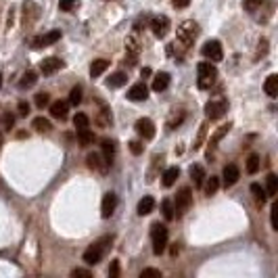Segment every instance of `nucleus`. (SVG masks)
Here are the masks:
<instances>
[{
  "label": "nucleus",
  "instance_id": "obj_1",
  "mask_svg": "<svg viewBox=\"0 0 278 278\" xmlns=\"http://www.w3.org/2000/svg\"><path fill=\"white\" fill-rule=\"evenodd\" d=\"M111 240H113V236H102V238H98L96 242H92V245L84 251V262H86L88 266L98 264L102 258H105V253H107V249H109V245H111Z\"/></svg>",
  "mask_w": 278,
  "mask_h": 278
},
{
  "label": "nucleus",
  "instance_id": "obj_2",
  "mask_svg": "<svg viewBox=\"0 0 278 278\" xmlns=\"http://www.w3.org/2000/svg\"><path fill=\"white\" fill-rule=\"evenodd\" d=\"M196 76H199V80H196V84H199L201 90H207V88H212L214 82H216V78H218V69L212 61H203L196 65Z\"/></svg>",
  "mask_w": 278,
  "mask_h": 278
},
{
  "label": "nucleus",
  "instance_id": "obj_3",
  "mask_svg": "<svg viewBox=\"0 0 278 278\" xmlns=\"http://www.w3.org/2000/svg\"><path fill=\"white\" fill-rule=\"evenodd\" d=\"M168 228L161 224V222H155L150 226V240H153V253L155 256H161L166 249H168Z\"/></svg>",
  "mask_w": 278,
  "mask_h": 278
},
{
  "label": "nucleus",
  "instance_id": "obj_4",
  "mask_svg": "<svg viewBox=\"0 0 278 278\" xmlns=\"http://www.w3.org/2000/svg\"><path fill=\"white\" fill-rule=\"evenodd\" d=\"M196 34H199V26H196L194 21H184L182 26L178 28V40H176V44H182V46H188L194 42V38H196Z\"/></svg>",
  "mask_w": 278,
  "mask_h": 278
},
{
  "label": "nucleus",
  "instance_id": "obj_5",
  "mask_svg": "<svg viewBox=\"0 0 278 278\" xmlns=\"http://www.w3.org/2000/svg\"><path fill=\"white\" fill-rule=\"evenodd\" d=\"M192 205V190L188 186H184L178 196H176V203H174V212H178V216H184Z\"/></svg>",
  "mask_w": 278,
  "mask_h": 278
},
{
  "label": "nucleus",
  "instance_id": "obj_6",
  "mask_svg": "<svg viewBox=\"0 0 278 278\" xmlns=\"http://www.w3.org/2000/svg\"><path fill=\"white\" fill-rule=\"evenodd\" d=\"M203 56L207 61H212V63H218V61H222L224 59V50H222V44H220L218 40H210V42H205L203 46Z\"/></svg>",
  "mask_w": 278,
  "mask_h": 278
},
{
  "label": "nucleus",
  "instance_id": "obj_7",
  "mask_svg": "<svg viewBox=\"0 0 278 278\" xmlns=\"http://www.w3.org/2000/svg\"><path fill=\"white\" fill-rule=\"evenodd\" d=\"M228 111V102L224 98H220V100H210L205 105V113H207V118L210 120H220V118H224V113Z\"/></svg>",
  "mask_w": 278,
  "mask_h": 278
},
{
  "label": "nucleus",
  "instance_id": "obj_8",
  "mask_svg": "<svg viewBox=\"0 0 278 278\" xmlns=\"http://www.w3.org/2000/svg\"><path fill=\"white\" fill-rule=\"evenodd\" d=\"M150 30H153V34L157 38H166L168 32H170V19L168 17H153L150 19Z\"/></svg>",
  "mask_w": 278,
  "mask_h": 278
},
{
  "label": "nucleus",
  "instance_id": "obj_9",
  "mask_svg": "<svg viewBox=\"0 0 278 278\" xmlns=\"http://www.w3.org/2000/svg\"><path fill=\"white\" fill-rule=\"evenodd\" d=\"M59 38H61V32H59V30H52V32H48V34L36 36V38H34V42H32V46H34V48H44V46L54 44Z\"/></svg>",
  "mask_w": 278,
  "mask_h": 278
},
{
  "label": "nucleus",
  "instance_id": "obj_10",
  "mask_svg": "<svg viewBox=\"0 0 278 278\" xmlns=\"http://www.w3.org/2000/svg\"><path fill=\"white\" fill-rule=\"evenodd\" d=\"M136 132L140 134L144 140H150V138L155 136V124L150 122L148 118H140V120L136 122Z\"/></svg>",
  "mask_w": 278,
  "mask_h": 278
},
{
  "label": "nucleus",
  "instance_id": "obj_11",
  "mask_svg": "<svg viewBox=\"0 0 278 278\" xmlns=\"http://www.w3.org/2000/svg\"><path fill=\"white\" fill-rule=\"evenodd\" d=\"M115 207H118V196H115V192H107L105 196H102V205H100V216L102 218H111Z\"/></svg>",
  "mask_w": 278,
  "mask_h": 278
},
{
  "label": "nucleus",
  "instance_id": "obj_12",
  "mask_svg": "<svg viewBox=\"0 0 278 278\" xmlns=\"http://www.w3.org/2000/svg\"><path fill=\"white\" fill-rule=\"evenodd\" d=\"M86 161H88V168L94 170V172H107L109 170V164H107L105 157H102L100 153H90L86 157Z\"/></svg>",
  "mask_w": 278,
  "mask_h": 278
},
{
  "label": "nucleus",
  "instance_id": "obj_13",
  "mask_svg": "<svg viewBox=\"0 0 278 278\" xmlns=\"http://www.w3.org/2000/svg\"><path fill=\"white\" fill-rule=\"evenodd\" d=\"M61 67H63V61H61V59H56V56H48V59H44V61L40 63V72H42L44 76H50V74H54V72H59Z\"/></svg>",
  "mask_w": 278,
  "mask_h": 278
},
{
  "label": "nucleus",
  "instance_id": "obj_14",
  "mask_svg": "<svg viewBox=\"0 0 278 278\" xmlns=\"http://www.w3.org/2000/svg\"><path fill=\"white\" fill-rule=\"evenodd\" d=\"M128 98L130 100H146L148 98V88H146V84L144 82H138V84H134L130 90H128Z\"/></svg>",
  "mask_w": 278,
  "mask_h": 278
},
{
  "label": "nucleus",
  "instance_id": "obj_15",
  "mask_svg": "<svg viewBox=\"0 0 278 278\" xmlns=\"http://www.w3.org/2000/svg\"><path fill=\"white\" fill-rule=\"evenodd\" d=\"M222 178H224V186L228 188V186H232V184H236V180L240 178V172H238V168L234 164H230V166L224 168Z\"/></svg>",
  "mask_w": 278,
  "mask_h": 278
},
{
  "label": "nucleus",
  "instance_id": "obj_16",
  "mask_svg": "<svg viewBox=\"0 0 278 278\" xmlns=\"http://www.w3.org/2000/svg\"><path fill=\"white\" fill-rule=\"evenodd\" d=\"M67 109H69V105L65 100H54L50 105V115L54 120H65L67 118Z\"/></svg>",
  "mask_w": 278,
  "mask_h": 278
},
{
  "label": "nucleus",
  "instance_id": "obj_17",
  "mask_svg": "<svg viewBox=\"0 0 278 278\" xmlns=\"http://www.w3.org/2000/svg\"><path fill=\"white\" fill-rule=\"evenodd\" d=\"M264 90H266V94H268L270 98H276V96H278V76L272 74V76L266 78Z\"/></svg>",
  "mask_w": 278,
  "mask_h": 278
},
{
  "label": "nucleus",
  "instance_id": "obj_18",
  "mask_svg": "<svg viewBox=\"0 0 278 278\" xmlns=\"http://www.w3.org/2000/svg\"><path fill=\"white\" fill-rule=\"evenodd\" d=\"M153 210H155V199H153V196H144V199L138 201L136 214H138V216H148Z\"/></svg>",
  "mask_w": 278,
  "mask_h": 278
},
{
  "label": "nucleus",
  "instance_id": "obj_19",
  "mask_svg": "<svg viewBox=\"0 0 278 278\" xmlns=\"http://www.w3.org/2000/svg\"><path fill=\"white\" fill-rule=\"evenodd\" d=\"M109 69V61L107 59H96L94 63L90 65V76L92 78H98V76H102Z\"/></svg>",
  "mask_w": 278,
  "mask_h": 278
},
{
  "label": "nucleus",
  "instance_id": "obj_20",
  "mask_svg": "<svg viewBox=\"0 0 278 278\" xmlns=\"http://www.w3.org/2000/svg\"><path fill=\"white\" fill-rule=\"evenodd\" d=\"M168 86H170V74L161 72V74H157V76L153 78V90H155V92L166 90Z\"/></svg>",
  "mask_w": 278,
  "mask_h": 278
},
{
  "label": "nucleus",
  "instance_id": "obj_21",
  "mask_svg": "<svg viewBox=\"0 0 278 278\" xmlns=\"http://www.w3.org/2000/svg\"><path fill=\"white\" fill-rule=\"evenodd\" d=\"M190 178H192V182H194V186L201 188L203 182H205V170H203L201 166H190Z\"/></svg>",
  "mask_w": 278,
  "mask_h": 278
},
{
  "label": "nucleus",
  "instance_id": "obj_22",
  "mask_svg": "<svg viewBox=\"0 0 278 278\" xmlns=\"http://www.w3.org/2000/svg\"><path fill=\"white\" fill-rule=\"evenodd\" d=\"M178 176H180V170L178 168H170V170H166L164 176H161V178H164V180H161V184H164L166 188H170L172 184L178 180Z\"/></svg>",
  "mask_w": 278,
  "mask_h": 278
},
{
  "label": "nucleus",
  "instance_id": "obj_23",
  "mask_svg": "<svg viewBox=\"0 0 278 278\" xmlns=\"http://www.w3.org/2000/svg\"><path fill=\"white\" fill-rule=\"evenodd\" d=\"M266 194H268V196H276L278 194V178H276V174H268V178H266Z\"/></svg>",
  "mask_w": 278,
  "mask_h": 278
},
{
  "label": "nucleus",
  "instance_id": "obj_24",
  "mask_svg": "<svg viewBox=\"0 0 278 278\" xmlns=\"http://www.w3.org/2000/svg\"><path fill=\"white\" fill-rule=\"evenodd\" d=\"M126 82H128V76H126L124 72H118V74H113V76L107 80V86H109V88H122Z\"/></svg>",
  "mask_w": 278,
  "mask_h": 278
},
{
  "label": "nucleus",
  "instance_id": "obj_25",
  "mask_svg": "<svg viewBox=\"0 0 278 278\" xmlns=\"http://www.w3.org/2000/svg\"><path fill=\"white\" fill-rule=\"evenodd\" d=\"M102 157L111 166L113 164V157H115V142L113 140H102Z\"/></svg>",
  "mask_w": 278,
  "mask_h": 278
},
{
  "label": "nucleus",
  "instance_id": "obj_26",
  "mask_svg": "<svg viewBox=\"0 0 278 278\" xmlns=\"http://www.w3.org/2000/svg\"><path fill=\"white\" fill-rule=\"evenodd\" d=\"M251 192H253V199H256L258 205H264L266 199H268V194H266V188H262L260 184H251Z\"/></svg>",
  "mask_w": 278,
  "mask_h": 278
},
{
  "label": "nucleus",
  "instance_id": "obj_27",
  "mask_svg": "<svg viewBox=\"0 0 278 278\" xmlns=\"http://www.w3.org/2000/svg\"><path fill=\"white\" fill-rule=\"evenodd\" d=\"M36 82H38V74L36 72H26V74H23V78H21L19 86L21 88H32Z\"/></svg>",
  "mask_w": 278,
  "mask_h": 278
},
{
  "label": "nucleus",
  "instance_id": "obj_28",
  "mask_svg": "<svg viewBox=\"0 0 278 278\" xmlns=\"http://www.w3.org/2000/svg\"><path fill=\"white\" fill-rule=\"evenodd\" d=\"M78 138H80V146H90L92 142H94V134H92L88 128L78 130Z\"/></svg>",
  "mask_w": 278,
  "mask_h": 278
},
{
  "label": "nucleus",
  "instance_id": "obj_29",
  "mask_svg": "<svg viewBox=\"0 0 278 278\" xmlns=\"http://www.w3.org/2000/svg\"><path fill=\"white\" fill-rule=\"evenodd\" d=\"M161 214H164V218L168 220V222H172V220L176 218V212H174V203L170 199H166L164 203H161Z\"/></svg>",
  "mask_w": 278,
  "mask_h": 278
},
{
  "label": "nucleus",
  "instance_id": "obj_30",
  "mask_svg": "<svg viewBox=\"0 0 278 278\" xmlns=\"http://www.w3.org/2000/svg\"><path fill=\"white\" fill-rule=\"evenodd\" d=\"M230 128H232V124H224L222 128H220V130H218V132H216V134L212 136V140H210V144H212V146H216V144H218V142L222 140V138H224V136H226V134L230 132Z\"/></svg>",
  "mask_w": 278,
  "mask_h": 278
},
{
  "label": "nucleus",
  "instance_id": "obj_31",
  "mask_svg": "<svg viewBox=\"0 0 278 278\" xmlns=\"http://www.w3.org/2000/svg\"><path fill=\"white\" fill-rule=\"evenodd\" d=\"M218 188H220V178H216V176L207 178V182H205V194L212 196V194L218 192Z\"/></svg>",
  "mask_w": 278,
  "mask_h": 278
},
{
  "label": "nucleus",
  "instance_id": "obj_32",
  "mask_svg": "<svg viewBox=\"0 0 278 278\" xmlns=\"http://www.w3.org/2000/svg\"><path fill=\"white\" fill-rule=\"evenodd\" d=\"M32 126L36 128V132H50V130H52L50 122H48V120H44V118H36V120L32 122Z\"/></svg>",
  "mask_w": 278,
  "mask_h": 278
},
{
  "label": "nucleus",
  "instance_id": "obj_33",
  "mask_svg": "<svg viewBox=\"0 0 278 278\" xmlns=\"http://www.w3.org/2000/svg\"><path fill=\"white\" fill-rule=\"evenodd\" d=\"M74 126L78 130H86L88 126H90V120H88V115H84V113H78L76 118H74Z\"/></svg>",
  "mask_w": 278,
  "mask_h": 278
},
{
  "label": "nucleus",
  "instance_id": "obj_34",
  "mask_svg": "<svg viewBox=\"0 0 278 278\" xmlns=\"http://www.w3.org/2000/svg\"><path fill=\"white\" fill-rule=\"evenodd\" d=\"M69 102H72V105H80V102H82V86L72 88V92H69Z\"/></svg>",
  "mask_w": 278,
  "mask_h": 278
},
{
  "label": "nucleus",
  "instance_id": "obj_35",
  "mask_svg": "<svg viewBox=\"0 0 278 278\" xmlns=\"http://www.w3.org/2000/svg\"><path fill=\"white\" fill-rule=\"evenodd\" d=\"M258 170H260V155H249V159H247V172L256 174Z\"/></svg>",
  "mask_w": 278,
  "mask_h": 278
},
{
  "label": "nucleus",
  "instance_id": "obj_36",
  "mask_svg": "<svg viewBox=\"0 0 278 278\" xmlns=\"http://www.w3.org/2000/svg\"><path fill=\"white\" fill-rule=\"evenodd\" d=\"M48 100H50V96H48V92H38V94H36V107L44 109L46 105H48Z\"/></svg>",
  "mask_w": 278,
  "mask_h": 278
},
{
  "label": "nucleus",
  "instance_id": "obj_37",
  "mask_svg": "<svg viewBox=\"0 0 278 278\" xmlns=\"http://www.w3.org/2000/svg\"><path fill=\"white\" fill-rule=\"evenodd\" d=\"M270 222H272V228L278 230V203H274L270 210Z\"/></svg>",
  "mask_w": 278,
  "mask_h": 278
},
{
  "label": "nucleus",
  "instance_id": "obj_38",
  "mask_svg": "<svg viewBox=\"0 0 278 278\" xmlns=\"http://www.w3.org/2000/svg\"><path fill=\"white\" fill-rule=\"evenodd\" d=\"M161 278V272L159 270H155V268H144L142 272H140V278Z\"/></svg>",
  "mask_w": 278,
  "mask_h": 278
},
{
  "label": "nucleus",
  "instance_id": "obj_39",
  "mask_svg": "<svg viewBox=\"0 0 278 278\" xmlns=\"http://www.w3.org/2000/svg\"><path fill=\"white\" fill-rule=\"evenodd\" d=\"M109 276L111 278H118L120 276V260H113L109 266Z\"/></svg>",
  "mask_w": 278,
  "mask_h": 278
},
{
  "label": "nucleus",
  "instance_id": "obj_40",
  "mask_svg": "<svg viewBox=\"0 0 278 278\" xmlns=\"http://www.w3.org/2000/svg\"><path fill=\"white\" fill-rule=\"evenodd\" d=\"M76 4H78V0H61V2H59L61 10H65V13H67V10H72Z\"/></svg>",
  "mask_w": 278,
  "mask_h": 278
},
{
  "label": "nucleus",
  "instance_id": "obj_41",
  "mask_svg": "<svg viewBox=\"0 0 278 278\" xmlns=\"http://www.w3.org/2000/svg\"><path fill=\"white\" fill-rule=\"evenodd\" d=\"M130 150H132L134 155H140L142 153V142L140 140H132L130 142Z\"/></svg>",
  "mask_w": 278,
  "mask_h": 278
},
{
  "label": "nucleus",
  "instance_id": "obj_42",
  "mask_svg": "<svg viewBox=\"0 0 278 278\" xmlns=\"http://www.w3.org/2000/svg\"><path fill=\"white\" fill-rule=\"evenodd\" d=\"M17 109H19V115H21V118H26V115L30 113V105H28L26 100H19V105H17Z\"/></svg>",
  "mask_w": 278,
  "mask_h": 278
},
{
  "label": "nucleus",
  "instance_id": "obj_43",
  "mask_svg": "<svg viewBox=\"0 0 278 278\" xmlns=\"http://www.w3.org/2000/svg\"><path fill=\"white\" fill-rule=\"evenodd\" d=\"M262 2H264V0H245V8L247 10H256Z\"/></svg>",
  "mask_w": 278,
  "mask_h": 278
},
{
  "label": "nucleus",
  "instance_id": "obj_44",
  "mask_svg": "<svg viewBox=\"0 0 278 278\" xmlns=\"http://www.w3.org/2000/svg\"><path fill=\"white\" fill-rule=\"evenodd\" d=\"M72 276H74V278H78V276H84V278H90L92 274H90V270H84V268H76V270L72 272Z\"/></svg>",
  "mask_w": 278,
  "mask_h": 278
},
{
  "label": "nucleus",
  "instance_id": "obj_45",
  "mask_svg": "<svg viewBox=\"0 0 278 278\" xmlns=\"http://www.w3.org/2000/svg\"><path fill=\"white\" fill-rule=\"evenodd\" d=\"M205 128H207V126L203 124V126H201V132H199V138L194 140V148H199V146H201V140H203V136H205Z\"/></svg>",
  "mask_w": 278,
  "mask_h": 278
},
{
  "label": "nucleus",
  "instance_id": "obj_46",
  "mask_svg": "<svg viewBox=\"0 0 278 278\" xmlns=\"http://www.w3.org/2000/svg\"><path fill=\"white\" fill-rule=\"evenodd\" d=\"M188 4H190V0H174V6H176V8H184Z\"/></svg>",
  "mask_w": 278,
  "mask_h": 278
},
{
  "label": "nucleus",
  "instance_id": "obj_47",
  "mask_svg": "<svg viewBox=\"0 0 278 278\" xmlns=\"http://www.w3.org/2000/svg\"><path fill=\"white\" fill-rule=\"evenodd\" d=\"M13 124H15V118H13V115H4V128H10Z\"/></svg>",
  "mask_w": 278,
  "mask_h": 278
},
{
  "label": "nucleus",
  "instance_id": "obj_48",
  "mask_svg": "<svg viewBox=\"0 0 278 278\" xmlns=\"http://www.w3.org/2000/svg\"><path fill=\"white\" fill-rule=\"evenodd\" d=\"M178 251H180V245H178V242H174V245H172V256H178Z\"/></svg>",
  "mask_w": 278,
  "mask_h": 278
},
{
  "label": "nucleus",
  "instance_id": "obj_49",
  "mask_svg": "<svg viewBox=\"0 0 278 278\" xmlns=\"http://www.w3.org/2000/svg\"><path fill=\"white\" fill-rule=\"evenodd\" d=\"M140 74H142V78H146V76H150V69H148V67H144Z\"/></svg>",
  "mask_w": 278,
  "mask_h": 278
},
{
  "label": "nucleus",
  "instance_id": "obj_50",
  "mask_svg": "<svg viewBox=\"0 0 278 278\" xmlns=\"http://www.w3.org/2000/svg\"><path fill=\"white\" fill-rule=\"evenodd\" d=\"M0 86H2V76H0Z\"/></svg>",
  "mask_w": 278,
  "mask_h": 278
},
{
  "label": "nucleus",
  "instance_id": "obj_51",
  "mask_svg": "<svg viewBox=\"0 0 278 278\" xmlns=\"http://www.w3.org/2000/svg\"><path fill=\"white\" fill-rule=\"evenodd\" d=\"M0 146H2V136H0Z\"/></svg>",
  "mask_w": 278,
  "mask_h": 278
}]
</instances>
